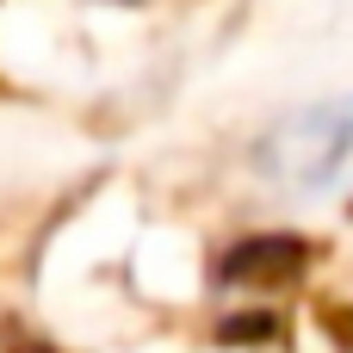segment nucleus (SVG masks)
I'll list each match as a JSON object with an SVG mask.
<instances>
[{
    "label": "nucleus",
    "instance_id": "obj_1",
    "mask_svg": "<svg viewBox=\"0 0 353 353\" xmlns=\"http://www.w3.org/2000/svg\"><path fill=\"white\" fill-rule=\"evenodd\" d=\"M267 174L292 192H310V199L347 186L353 180V93L285 118L267 143Z\"/></svg>",
    "mask_w": 353,
    "mask_h": 353
},
{
    "label": "nucleus",
    "instance_id": "obj_2",
    "mask_svg": "<svg viewBox=\"0 0 353 353\" xmlns=\"http://www.w3.org/2000/svg\"><path fill=\"white\" fill-rule=\"evenodd\" d=\"M298 261H304L298 242H254V248H236V254H230V279H242V273H254V279H285Z\"/></svg>",
    "mask_w": 353,
    "mask_h": 353
}]
</instances>
